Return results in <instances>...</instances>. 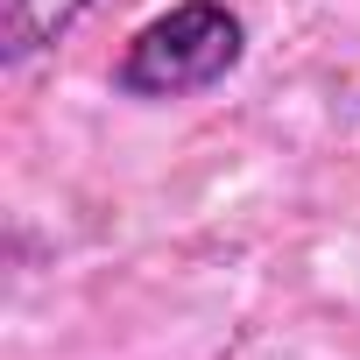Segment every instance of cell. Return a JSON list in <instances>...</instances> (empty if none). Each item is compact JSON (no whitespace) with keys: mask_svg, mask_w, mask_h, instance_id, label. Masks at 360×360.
Here are the masks:
<instances>
[{"mask_svg":"<svg viewBox=\"0 0 360 360\" xmlns=\"http://www.w3.org/2000/svg\"><path fill=\"white\" fill-rule=\"evenodd\" d=\"M248 50V29L226 0H176L169 15H155L148 29H134V43L113 64V92L120 99H184L219 85Z\"/></svg>","mask_w":360,"mask_h":360,"instance_id":"obj_1","label":"cell"},{"mask_svg":"<svg viewBox=\"0 0 360 360\" xmlns=\"http://www.w3.org/2000/svg\"><path fill=\"white\" fill-rule=\"evenodd\" d=\"M92 8V0H8V64H29L36 50L64 43V29Z\"/></svg>","mask_w":360,"mask_h":360,"instance_id":"obj_2","label":"cell"}]
</instances>
